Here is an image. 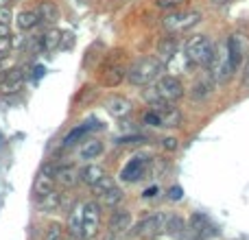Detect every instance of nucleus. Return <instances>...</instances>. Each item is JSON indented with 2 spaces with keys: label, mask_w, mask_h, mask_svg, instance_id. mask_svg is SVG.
<instances>
[{
  "label": "nucleus",
  "mask_w": 249,
  "mask_h": 240,
  "mask_svg": "<svg viewBox=\"0 0 249 240\" xmlns=\"http://www.w3.org/2000/svg\"><path fill=\"white\" fill-rule=\"evenodd\" d=\"M92 127H94V124H81V127H77V129H72V131H70L68 133V136H66L64 137V146H72L74 144V142H77L79 140V137H83V136H86V133L88 131H90V129Z\"/></svg>",
  "instance_id": "27"
},
{
  "label": "nucleus",
  "mask_w": 249,
  "mask_h": 240,
  "mask_svg": "<svg viewBox=\"0 0 249 240\" xmlns=\"http://www.w3.org/2000/svg\"><path fill=\"white\" fill-rule=\"evenodd\" d=\"M201 22V13L199 11H179V13H171L164 17V29L175 31V33H184V31L193 29Z\"/></svg>",
  "instance_id": "4"
},
{
  "label": "nucleus",
  "mask_w": 249,
  "mask_h": 240,
  "mask_svg": "<svg viewBox=\"0 0 249 240\" xmlns=\"http://www.w3.org/2000/svg\"><path fill=\"white\" fill-rule=\"evenodd\" d=\"M105 105H107V112L112 114V116H127V114L131 112V103H129L124 96H112Z\"/></svg>",
  "instance_id": "19"
},
{
  "label": "nucleus",
  "mask_w": 249,
  "mask_h": 240,
  "mask_svg": "<svg viewBox=\"0 0 249 240\" xmlns=\"http://www.w3.org/2000/svg\"><path fill=\"white\" fill-rule=\"evenodd\" d=\"M101 201H103V206H107V207H116V206H121V201H123V190L118 188L116 184H114L112 188L107 190V192L101 194Z\"/></svg>",
  "instance_id": "25"
},
{
  "label": "nucleus",
  "mask_w": 249,
  "mask_h": 240,
  "mask_svg": "<svg viewBox=\"0 0 249 240\" xmlns=\"http://www.w3.org/2000/svg\"><path fill=\"white\" fill-rule=\"evenodd\" d=\"M112 186H114V179H112V177H107V175H105V177H101V179L96 181L94 186H90V188H92V192H94L96 197H101V194H103V192H107V190L112 188Z\"/></svg>",
  "instance_id": "28"
},
{
  "label": "nucleus",
  "mask_w": 249,
  "mask_h": 240,
  "mask_svg": "<svg viewBox=\"0 0 249 240\" xmlns=\"http://www.w3.org/2000/svg\"><path fill=\"white\" fill-rule=\"evenodd\" d=\"M131 227V212L127 210H114L112 216H109L107 223V240H116L118 236L127 234V229Z\"/></svg>",
  "instance_id": "8"
},
{
  "label": "nucleus",
  "mask_w": 249,
  "mask_h": 240,
  "mask_svg": "<svg viewBox=\"0 0 249 240\" xmlns=\"http://www.w3.org/2000/svg\"><path fill=\"white\" fill-rule=\"evenodd\" d=\"M57 46H61V31L51 29L48 33L39 35V48L42 51H55Z\"/></svg>",
  "instance_id": "20"
},
{
  "label": "nucleus",
  "mask_w": 249,
  "mask_h": 240,
  "mask_svg": "<svg viewBox=\"0 0 249 240\" xmlns=\"http://www.w3.org/2000/svg\"><path fill=\"white\" fill-rule=\"evenodd\" d=\"M81 229H83V206H77L68 216V234L72 240H81Z\"/></svg>",
  "instance_id": "18"
},
{
  "label": "nucleus",
  "mask_w": 249,
  "mask_h": 240,
  "mask_svg": "<svg viewBox=\"0 0 249 240\" xmlns=\"http://www.w3.org/2000/svg\"><path fill=\"white\" fill-rule=\"evenodd\" d=\"M124 74H127V70L123 68V66H109L107 70H105V86H118V83L124 79Z\"/></svg>",
  "instance_id": "26"
},
{
  "label": "nucleus",
  "mask_w": 249,
  "mask_h": 240,
  "mask_svg": "<svg viewBox=\"0 0 249 240\" xmlns=\"http://www.w3.org/2000/svg\"><path fill=\"white\" fill-rule=\"evenodd\" d=\"M51 190H55V166H53V164H44L42 171L35 177V184H33L35 201H37L39 197H44V194H48Z\"/></svg>",
  "instance_id": "7"
},
{
  "label": "nucleus",
  "mask_w": 249,
  "mask_h": 240,
  "mask_svg": "<svg viewBox=\"0 0 249 240\" xmlns=\"http://www.w3.org/2000/svg\"><path fill=\"white\" fill-rule=\"evenodd\" d=\"M55 184H59L61 188H74L79 184V168L72 164L55 168Z\"/></svg>",
  "instance_id": "12"
},
{
  "label": "nucleus",
  "mask_w": 249,
  "mask_h": 240,
  "mask_svg": "<svg viewBox=\"0 0 249 240\" xmlns=\"http://www.w3.org/2000/svg\"><path fill=\"white\" fill-rule=\"evenodd\" d=\"M146 166H149V162H146V157H133L131 162H129L127 166L123 168L121 177H123L124 181H140L142 177H144Z\"/></svg>",
  "instance_id": "13"
},
{
  "label": "nucleus",
  "mask_w": 249,
  "mask_h": 240,
  "mask_svg": "<svg viewBox=\"0 0 249 240\" xmlns=\"http://www.w3.org/2000/svg\"><path fill=\"white\" fill-rule=\"evenodd\" d=\"M4 57H7V55H2V52H0V61H2V59H4Z\"/></svg>",
  "instance_id": "43"
},
{
  "label": "nucleus",
  "mask_w": 249,
  "mask_h": 240,
  "mask_svg": "<svg viewBox=\"0 0 249 240\" xmlns=\"http://www.w3.org/2000/svg\"><path fill=\"white\" fill-rule=\"evenodd\" d=\"M11 48H13V37H11V35H4V37H0V52H2V55H7Z\"/></svg>",
  "instance_id": "31"
},
{
  "label": "nucleus",
  "mask_w": 249,
  "mask_h": 240,
  "mask_svg": "<svg viewBox=\"0 0 249 240\" xmlns=\"http://www.w3.org/2000/svg\"><path fill=\"white\" fill-rule=\"evenodd\" d=\"M164 221H166L164 214H149L133 227L131 234L136 238H153L155 234H160L164 229Z\"/></svg>",
  "instance_id": "6"
},
{
  "label": "nucleus",
  "mask_w": 249,
  "mask_h": 240,
  "mask_svg": "<svg viewBox=\"0 0 249 240\" xmlns=\"http://www.w3.org/2000/svg\"><path fill=\"white\" fill-rule=\"evenodd\" d=\"M44 240H64V227L59 223H51L44 232Z\"/></svg>",
  "instance_id": "29"
},
{
  "label": "nucleus",
  "mask_w": 249,
  "mask_h": 240,
  "mask_svg": "<svg viewBox=\"0 0 249 240\" xmlns=\"http://www.w3.org/2000/svg\"><path fill=\"white\" fill-rule=\"evenodd\" d=\"M184 0H155V4L162 9H173V7H179Z\"/></svg>",
  "instance_id": "32"
},
{
  "label": "nucleus",
  "mask_w": 249,
  "mask_h": 240,
  "mask_svg": "<svg viewBox=\"0 0 249 240\" xmlns=\"http://www.w3.org/2000/svg\"><path fill=\"white\" fill-rule=\"evenodd\" d=\"M101 153H103V142H99V140L86 142V144L81 146V151H79L81 159H96Z\"/></svg>",
  "instance_id": "24"
},
{
  "label": "nucleus",
  "mask_w": 249,
  "mask_h": 240,
  "mask_svg": "<svg viewBox=\"0 0 249 240\" xmlns=\"http://www.w3.org/2000/svg\"><path fill=\"white\" fill-rule=\"evenodd\" d=\"M177 51H179V44H177V39L173 35H166V37H162L158 42V55H162L164 59H171Z\"/></svg>",
  "instance_id": "22"
},
{
  "label": "nucleus",
  "mask_w": 249,
  "mask_h": 240,
  "mask_svg": "<svg viewBox=\"0 0 249 240\" xmlns=\"http://www.w3.org/2000/svg\"><path fill=\"white\" fill-rule=\"evenodd\" d=\"M101 223V206L96 201H88L83 206V229H81V240H92L99 232Z\"/></svg>",
  "instance_id": "5"
},
{
  "label": "nucleus",
  "mask_w": 249,
  "mask_h": 240,
  "mask_svg": "<svg viewBox=\"0 0 249 240\" xmlns=\"http://www.w3.org/2000/svg\"><path fill=\"white\" fill-rule=\"evenodd\" d=\"M11 2H13V0H0V9H2V7H11Z\"/></svg>",
  "instance_id": "41"
},
{
  "label": "nucleus",
  "mask_w": 249,
  "mask_h": 240,
  "mask_svg": "<svg viewBox=\"0 0 249 240\" xmlns=\"http://www.w3.org/2000/svg\"><path fill=\"white\" fill-rule=\"evenodd\" d=\"M144 122L146 124H151V127H160V118H158V114L151 109V112H146L144 114Z\"/></svg>",
  "instance_id": "33"
},
{
  "label": "nucleus",
  "mask_w": 249,
  "mask_h": 240,
  "mask_svg": "<svg viewBox=\"0 0 249 240\" xmlns=\"http://www.w3.org/2000/svg\"><path fill=\"white\" fill-rule=\"evenodd\" d=\"M101 177H105V168L101 164H88L79 171V181H83L86 186H94Z\"/></svg>",
  "instance_id": "16"
},
{
  "label": "nucleus",
  "mask_w": 249,
  "mask_h": 240,
  "mask_svg": "<svg viewBox=\"0 0 249 240\" xmlns=\"http://www.w3.org/2000/svg\"><path fill=\"white\" fill-rule=\"evenodd\" d=\"M184 52L193 66H210L212 57H214V46L206 35H195V37L188 39Z\"/></svg>",
  "instance_id": "3"
},
{
  "label": "nucleus",
  "mask_w": 249,
  "mask_h": 240,
  "mask_svg": "<svg viewBox=\"0 0 249 240\" xmlns=\"http://www.w3.org/2000/svg\"><path fill=\"white\" fill-rule=\"evenodd\" d=\"M166 68L171 70V72H184V70L193 68V64H190V59L186 57V52L177 51L175 55L171 57V59H166Z\"/></svg>",
  "instance_id": "21"
},
{
  "label": "nucleus",
  "mask_w": 249,
  "mask_h": 240,
  "mask_svg": "<svg viewBox=\"0 0 249 240\" xmlns=\"http://www.w3.org/2000/svg\"><path fill=\"white\" fill-rule=\"evenodd\" d=\"M153 240H177L175 234H171V232H160V234H155Z\"/></svg>",
  "instance_id": "37"
},
{
  "label": "nucleus",
  "mask_w": 249,
  "mask_h": 240,
  "mask_svg": "<svg viewBox=\"0 0 249 240\" xmlns=\"http://www.w3.org/2000/svg\"><path fill=\"white\" fill-rule=\"evenodd\" d=\"M16 22H18V29L20 31H31V29H35V26L39 24V17H37V13L35 11H20Z\"/></svg>",
  "instance_id": "23"
},
{
  "label": "nucleus",
  "mask_w": 249,
  "mask_h": 240,
  "mask_svg": "<svg viewBox=\"0 0 249 240\" xmlns=\"http://www.w3.org/2000/svg\"><path fill=\"white\" fill-rule=\"evenodd\" d=\"M142 142H146L142 136H129V137H118L116 144H142Z\"/></svg>",
  "instance_id": "30"
},
{
  "label": "nucleus",
  "mask_w": 249,
  "mask_h": 240,
  "mask_svg": "<svg viewBox=\"0 0 249 240\" xmlns=\"http://www.w3.org/2000/svg\"><path fill=\"white\" fill-rule=\"evenodd\" d=\"M144 96L151 105L153 103H175V101H179L181 96H184V86H181V81L177 77L166 74V77L155 79L153 86L149 87V92H146Z\"/></svg>",
  "instance_id": "1"
},
{
  "label": "nucleus",
  "mask_w": 249,
  "mask_h": 240,
  "mask_svg": "<svg viewBox=\"0 0 249 240\" xmlns=\"http://www.w3.org/2000/svg\"><path fill=\"white\" fill-rule=\"evenodd\" d=\"M181 194H184V190H181L179 186H173V188H168V197H171L173 201H177V199H181Z\"/></svg>",
  "instance_id": "35"
},
{
  "label": "nucleus",
  "mask_w": 249,
  "mask_h": 240,
  "mask_svg": "<svg viewBox=\"0 0 249 240\" xmlns=\"http://www.w3.org/2000/svg\"><path fill=\"white\" fill-rule=\"evenodd\" d=\"M153 112L160 118V127H179L181 122V112L175 109L171 103H153L151 105Z\"/></svg>",
  "instance_id": "9"
},
{
  "label": "nucleus",
  "mask_w": 249,
  "mask_h": 240,
  "mask_svg": "<svg viewBox=\"0 0 249 240\" xmlns=\"http://www.w3.org/2000/svg\"><path fill=\"white\" fill-rule=\"evenodd\" d=\"M243 81H245V86L249 83V59H247V64H245V77H243Z\"/></svg>",
  "instance_id": "40"
},
{
  "label": "nucleus",
  "mask_w": 249,
  "mask_h": 240,
  "mask_svg": "<svg viewBox=\"0 0 249 240\" xmlns=\"http://www.w3.org/2000/svg\"><path fill=\"white\" fill-rule=\"evenodd\" d=\"M225 52H228L230 66H232L234 72H236V70L243 66V59H245V48H243V39L238 37V35H230L228 44H225Z\"/></svg>",
  "instance_id": "10"
},
{
  "label": "nucleus",
  "mask_w": 249,
  "mask_h": 240,
  "mask_svg": "<svg viewBox=\"0 0 249 240\" xmlns=\"http://www.w3.org/2000/svg\"><path fill=\"white\" fill-rule=\"evenodd\" d=\"M22 83H24V70L11 68L0 81V94H16L22 90Z\"/></svg>",
  "instance_id": "11"
},
{
  "label": "nucleus",
  "mask_w": 249,
  "mask_h": 240,
  "mask_svg": "<svg viewBox=\"0 0 249 240\" xmlns=\"http://www.w3.org/2000/svg\"><path fill=\"white\" fill-rule=\"evenodd\" d=\"M162 146H164L166 151H175V149H177V140H175V137H164V140H162Z\"/></svg>",
  "instance_id": "36"
},
{
  "label": "nucleus",
  "mask_w": 249,
  "mask_h": 240,
  "mask_svg": "<svg viewBox=\"0 0 249 240\" xmlns=\"http://www.w3.org/2000/svg\"><path fill=\"white\" fill-rule=\"evenodd\" d=\"M61 203H64V194H59L57 190H51L48 194L37 199V207L42 212H57L61 207Z\"/></svg>",
  "instance_id": "17"
},
{
  "label": "nucleus",
  "mask_w": 249,
  "mask_h": 240,
  "mask_svg": "<svg viewBox=\"0 0 249 240\" xmlns=\"http://www.w3.org/2000/svg\"><path fill=\"white\" fill-rule=\"evenodd\" d=\"M155 192H158V188H151V190H144V199H151V197H155Z\"/></svg>",
  "instance_id": "39"
},
{
  "label": "nucleus",
  "mask_w": 249,
  "mask_h": 240,
  "mask_svg": "<svg viewBox=\"0 0 249 240\" xmlns=\"http://www.w3.org/2000/svg\"><path fill=\"white\" fill-rule=\"evenodd\" d=\"M214 86H216V81L212 79V74H203L201 79H197V81L193 83V90H190L193 101L208 99V96L212 94V90H214Z\"/></svg>",
  "instance_id": "14"
},
{
  "label": "nucleus",
  "mask_w": 249,
  "mask_h": 240,
  "mask_svg": "<svg viewBox=\"0 0 249 240\" xmlns=\"http://www.w3.org/2000/svg\"><path fill=\"white\" fill-rule=\"evenodd\" d=\"M0 22H2V24H9V22H11V7L0 9Z\"/></svg>",
  "instance_id": "34"
},
{
  "label": "nucleus",
  "mask_w": 249,
  "mask_h": 240,
  "mask_svg": "<svg viewBox=\"0 0 249 240\" xmlns=\"http://www.w3.org/2000/svg\"><path fill=\"white\" fill-rule=\"evenodd\" d=\"M4 35H11V29H9V24L0 22V37H4Z\"/></svg>",
  "instance_id": "38"
},
{
  "label": "nucleus",
  "mask_w": 249,
  "mask_h": 240,
  "mask_svg": "<svg viewBox=\"0 0 249 240\" xmlns=\"http://www.w3.org/2000/svg\"><path fill=\"white\" fill-rule=\"evenodd\" d=\"M37 17L39 22H46V24H55L57 20H59V7H57L53 0H42V2L37 4Z\"/></svg>",
  "instance_id": "15"
},
{
  "label": "nucleus",
  "mask_w": 249,
  "mask_h": 240,
  "mask_svg": "<svg viewBox=\"0 0 249 240\" xmlns=\"http://www.w3.org/2000/svg\"><path fill=\"white\" fill-rule=\"evenodd\" d=\"M162 70H164V66L160 64L155 57H142V59H138L136 64L127 70L124 77L129 79L131 86L142 87V86H151L155 79L162 77Z\"/></svg>",
  "instance_id": "2"
},
{
  "label": "nucleus",
  "mask_w": 249,
  "mask_h": 240,
  "mask_svg": "<svg viewBox=\"0 0 249 240\" xmlns=\"http://www.w3.org/2000/svg\"><path fill=\"white\" fill-rule=\"evenodd\" d=\"M214 4H225V2H230V0H212Z\"/></svg>",
  "instance_id": "42"
}]
</instances>
